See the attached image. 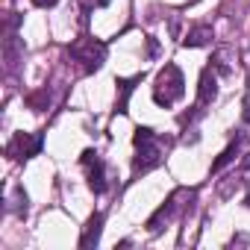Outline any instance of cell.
Wrapping results in <instances>:
<instances>
[{
	"label": "cell",
	"mask_w": 250,
	"mask_h": 250,
	"mask_svg": "<svg viewBox=\"0 0 250 250\" xmlns=\"http://www.w3.org/2000/svg\"><path fill=\"white\" fill-rule=\"evenodd\" d=\"M186 94V80H183V71L168 62L159 74H156V83H153V100L165 109H171L180 97Z\"/></svg>",
	"instance_id": "1"
},
{
	"label": "cell",
	"mask_w": 250,
	"mask_h": 250,
	"mask_svg": "<svg viewBox=\"0 0 250 250\" xmlns=\"http://www.w3.org/2000/svg\"><path fill=\"white\" fill-rule=\"evenodd\" d=\"M71 56H74L77 62H83V71H85V74H91V71H97V68L103 65V59H106V44H100V42H94V39H80V42L71 44Z\"/></svg>",
	"instance_id": "2"
},
{
	"label": "cell",
	"mask_w": 250,
	"mask_h": 250,
	"mask_svg": "<svg viewBox=\"0 0 250 250\" xmlns=\"http://www.w3.org/2000/svg\"><path fill=\"white\" fill-rule=\"evenodd\" d=\"M39 150H42V136H27V133H15L9 147H6V153L12 159H30Z\"/></svg>",
	"instance_id": "3"
},
{
	"label": "cell",
	"mask_w": 250,
	"mask_h": 250,
	"mask_svg": "<svg viewBox=\"0 0 250 250\" xmlns=\"http://www.w3.org/2000/svg\"><path fill=\"white\" fill-rule=\"evenodd\" d=\"M80 162L88 168V188L94 194H103L106 191V171H103V162L97 159V153L94 150H83Z\"/></svg>",
	"instance_id": "4"
},
{
	"label": "cell",
	"mask_w": 250,
	"mask_h": 250,
	"mask_svg": "<svg viewBox=\"0 0 250 250\" xmlns=\"http://www.w3.org/2000/svg\"><path fill=\"white\" fill-rule=\"evenodd\" d=\"M218 97V71L209 65L200 71V85H197V100L200 103H212Z\"/></svg>",
	"instance_id": "5"
},
{
	"label": "cell",
	"mask_w": 250,
	"mask_h": 250,
	"mask_svg": "<svg viewBox=\"0 0 250 250\" xmlns=\"http://www.w3.org/2000/svg\"><path fill=\"white\" fill-rule=\"evenodd\" d=\"M162 162V150H159V145L156 142H150V145H145V147H139V156H136V162H133V171L139 174H145V171H150V168H156Z\"/></svg>",
	"instance_id": "6"
},
{
	"label": "cell",
	"mask_w": 250,
	"mask_h": 250,
	"mask_svg": "<svg viewBox=\"0 0 250 250\" xmlns=\"http://www.w3.org/2000/svg\"><path fill=\"white\" fill-rule=\"evenodd\" d=\"M100 232H103V212H94V215L88 218V224H85L83 235H80V247H83V250H91V247H97V241H100Z\"/></svg>",
	"instance_id": "7"
},
{
	"label": "cell",
	"mask_w": 250,
	"mask_h": 250,
	"mask_svg": "<svg viewBox=\"0 0 250 250\" xmlns=\"http://www.w3.org/2000/svg\"><path fill=\"white\" fill-rule=\"evenodd\" d=\"M142 80H145V74H136L133 80H118V112H121V115H127V112H130V109H127L130 94H133L136 83H142Z\"/></svg>",
	"instance_id": "8"
},
{
	"label": "cell",
	"mask_w": 250,
	"mask_h": 250,
	"mask_svg": "<svg viewBox=\"0 0 250 250\" xmlns=\"http://www.w3.org/2000/svg\"><path fill=\"white\" fill-rule=\"evenodd\" d=\"M3 59H6V71H15L18 62H21V42H18L15 33H9L6 42H3Z\"/></svg>",
	"instance_id": "9"
},
{
	"label": "cell",
	"mask_w": 250,
	"mask_h": 250,
	"mask_svg": "<svg viewBox=\"0 0 250 250\" xmlns=\"http://www.w3.org/2000/svg\"><path fill=\"white\" fill-rule=\"evenodd\" d=\"M215 39V33H212V27H206V24H200V27H194V30H188V36L183 39V44L186 47H203V44H209Z\"/></svg>",
	"instance_id": "10"
},
{
	"label": "cell",
	"mask_w": 250,
	"mask_h": 250,
	"mask_svg": "<svg viewBox=\"0 0 250 250\" xmlns=\"http://www.w3.org/2000/svg\"><path fill=\"white\" fill-rule=\"evenodd\" d=\"M27 106H30L33 112H44V109L50 106V94H47V88L30 91V94H27Z\"/></svg>",
	"instance_id": "11"
},
{
	"label": "cell",
	"mask_w": 250,
	"mask_h": 250,
	"mask_svg": "<svg viewBox=\"0 0 250 250\" xmlns=\"http://www.w3.org/2000/svg\"><path fill=\"white\" fill-rule=\"evenodd\" d=\"M235 156H238V139H235V142H232V145H229V147H227V150H224V153L215 159V162H212V174H218L221 168H227V165H229Z\"/></svg>",
	"instance_id": "12"
},
{
	"label": "cell",
	"mask_w": 250,
	"mask_h": 250,
	"mask_svg": "<svg viewBox=\"0 0 250 250\" xmlns=\"http://www.w3.org/2000/svg\"><path fill=\"white\" fill-rule=\"evenodd\" d=\"M150 142H156V136H153V130H150V127H136V136H133V145H136V147H145V145H150Z\"/></svg>",
	"instance_id": "13"
},
{
	"label": "cell",
	"mask_w": 250,
	"mask_h": 250,
	"mask_svg": "<svg viewBox=\"0 0 250 250\" xmlns=\"http://www.w3.org/2000/svg\"><path fill=\"white\" fill-rule=\"evenodd\" d=\"M33 3L39 6V9H50V6H56L59 0H33Z\"/></svg>",
	"instance_id": "14"
},
{
	"label": "cell",
	"mask_w": 250,
	"mask_h": 250,
	"mask_svg": "<svg viewBox=\"0 0 250 250\" xmlns=\"http://www.w3.org/2000/svg\"><path fill=\"white\" fill-rule=\"evenodd\" d=\"M235 244H247V247H250V238H247V235H235V238H232V247H235Z\"/></svg>",
	"instance_id": "15"
},
{
	"label": "cell",
	"mask_w": 250,
	"mask_h": 250,
	"mask_svg": "<svg viewBox=\"0 0 250 250\" xmlns=\"http://www.w3.org/2000/svg\"><path fill=\"white\" fill-rule=\"evenodd\" d=\"M147 50H150V56H156V50H159V44H156V39H150V42H147Z\"/></svg>",
	"instance_id": "16"
},
{
	"label": "cell",
	"mask_w": 250,
	"mask_h": 250,
	"mask_svg": "<svg viewBox=\"0 0 250 250\" xmlns=\"http://www.w3.org/2000/svg\"><path fill=\"white\" fill-rule=\"evenodd\" d=\"M94 3H97V6H106V3H109V0H94Z\"/></svg>",
	"instance_id": "17"
}]
</instances>
